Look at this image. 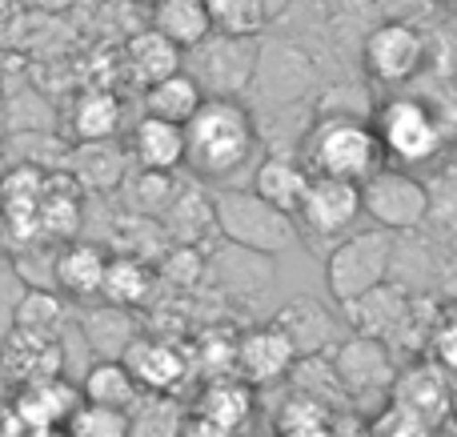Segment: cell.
Listing matches in <instances>:
<instances>
[{
    "label": "cell",
    "mask_w": 457,
    "mask_h": 437,
    "mask_svg": "<svg viewBox=\"0 0 457 437\" xmlns=\"http://www.w3.org/2000/svg\"><path fill=\"white\" fill-rule=\"evenodd\" d=\"M185 136H189L185 165L205 181L233 177L257 149V125H253L249 109L241 101H225V96H209L205 109L189 120Z\"/></svg>",
    "instance_id": "1"
},
{
    "label": "cell",
    "mask_w": 457,
    "mask_h": 437,
    "mask_svg": "<svg viewBox=\"0 0 457 437\" xmlns=\"http://www.w3.org/2000/svg\"><path fill=\"white\" fill-rule=\"evenodd\" d=\"M305 165L313 177H337V181L365 185L378 169H386L378 128L353 112H325L305 141Z\"/></svg>",
    "instance_id": "2"
},
{
    "label": "cell",
    "mask_w": 457,
    "mask_h": 437,
    "mask_svg": "<svg viewBox=\"0 0 457 437\" xmlns=\"http://www.w3.org/2000/svg\"><path fill=\"white\" fill-rule=\"evenodd\" d=\"M213 213H217V233L225 245H237L253 257H281L297 241V225L289 213L273 209L261 201L253 189H221L213 193Z\"/></svg>",
    "instance_id": "3"
},
{
    "label": "cell",
    "mask_w": 457,
    "mask_h": 437,
    "mask_svg": "<svg viewBox=\"0 0 457 437\" xmlns=\"http://www.w3.org/2000/svg\"><path fill=\"white\" fill-rule=\"evenodd\" d=\"M389 265H394V233L378 229V225L365 233H349V237H341L337 245H333V253L325 257V289H329V297L345 309L357 297L386 285Z\"/></svg>",
    "instance_id": "4"
},
{
    "label": "cell",
    "mask_w": 457,
    "mask_h": 437,
    "mask_svg": "<svg viewBox=\"0 0 457 437\" xmlns=\"http://www.w3.org/2000/svg\"><path fill=\"white\" fill-rule=\"evenodd\" d=\"M373 128H378L381 153L394 161L397 169L426 165L442 153L445 128L437 112L418 96H389L378 112H373Z\"/></svg>",
    "instance_id": "5"
},
{
    "label": "cell",
    "mask_w": 457,
    "mask_h": 437,
    "mask_svg": "<svg viewBox=\"0 0 457 437\" xmlns=\"http://www.w3.org/2000/svg\"><path fill=\"white\" fill-rule=\"evenodd\" d=\"M333 366H337V377L349 393V406H389L394 401V385L402 377V366H397L394 345L373 342V337H345V342L333 350Z\"/></svg>",
    "instance_id": "6"
},
{
    "label": "cell",
    "mask_w": 457,
    "mask_h": 437,
    "mask_svg": "<svg viewBox=\"0 0 457 437\" xmlns=\"http://www.w3.org/2000/svg\"><path fill=\"white\" fill-rule=\"evenodd\" d=\"M365 217L386 233H410L426 225L429 217V189L410 173V169H378L370 181L361 185Z\"/></svg>",
    "instance_id": "7"
},
{
    "label": "cell",
    "mask_w": 457,
    "mask_h": 437,
    "mask_svg": "<svg viewBox=\"0 0 457 437\" xmlns=\"http://www.w3.org/2000/svg\"><path fill=\"white\" fill-rule=\"evenodd\" d=\"M185 72L205 88V96H237L249 88L253 72H257V40H237V37H209L201 48L185 53Z\"/></svg>",
    "instance_id": "8"
},
{
    "label": "cell",
    "mask_w": 457,
    "mask_h": 437,
    "mask_svg": "<svg viewBox=\"0 0 457 437\" xmlns=\"http://www.w3.org/2000/svg\"><path fill=\"white\" fill-rule=\"evenodd\" d=\"M361 61L365 72L373 80H381V85H405L426 64V37L405 21H386L365 37Z\"/></svg>",
    "instance_id": "9"
},
{
    "label": "cell",
    "mask_w": 457,
    "mask_h": 437,
    "mask_svg": "<svg viewBox=\"0 0 457 437\" xmlns=\"http://www.w3.org/2000/svg\"><path fill=\"white\" fill-rule=\"evenodd\" d=\"M413 301H418V297L405 285L386 281V285H378L373 293L345 305L341 313H345V321L353 326V337H373V342H386V345H402L405 329H410V317H413Z\"/></svg>",
    "instance_id": "10"
},
{
    "label": "cell",
    "mask_w": 457,
    "mask_h": 437,
    "mask_svg": "<svg viewBox=\"0 0 457 437\" xmlns=\"http://www.w3.org/2000/svg\"><path fill=\"white\" fill-rule=\"evenodd\" d=\"M64 369V345L56 337L8 329L0 342V374L12 390H29L40 382H56Z\"/></svg>",
    "instance_id": "11"
},
{
    "label": "cell",
    "mask_w": 457,
    "mask_h": 437,
    "mask_svg": "<svg viewBox=\"0 0 457 437\" xmlns=\"http://www.w3.org/2000/svg\"><path fill=\"white\" fill-rule=\"evenodd\" d=\"M361 213H365L361 185L337 181V177H313L297 221L317 237H341V233L353 229Z\"/></svg>",
    "instance_id": "12"
},
{
    "label": "cell",
    "mask_w": 457,
    "mask_h": 437,
    "mask_svg": "<svg viewBox=\"0 0 457 437\" xmlns=\"http://www.w3.org/2000/svg\"><path fill=\"white\" fill-rule=\"evenodd\" d=\"M297 361H301L297 350H293V342L285 337V329L277 326V321L257 326L245 337H237V382H245L249 390L253 385H273V382H281V377H289Z\"/></svg>",
    "instance_id": "13"
},
{
    "label": "cell",
    "mask_w": 457,
    "mask_h": 437,
    "mask_svg": "<svg viewBox=\"0 0 457 437\" xmlns=\"http://www.w3.org/2000/svg\"><path fill=\"white\" fill-rule=\"evenodd\" d=\"M453 393H457V385L450 377L429 358H418L413 366H402V377L394 385V406L410 409L413 417H421L434 430L445 417H453Z\"/></svg>",
    "instance_id": "14"
},
{
    "label": "cell",
    "mask_w": 457,
    "mask_h": 437,
    "mask_svg": "<svg viewBox=\"0 0 457 437\" xmlns=\"http://www.w3.org/2000/svg\"><path fill=\"white\" fill-rule=\"evenodd\" d=\"M125 366L145 393H169V398H177V390H181L193 374L189 353L177 350L173 342H161V337H141V342L125 353Z\"/></svg>",
    "instance_id": "15"
},
{
    "label": "cell",
    "mask_w": 457,
    "mask_h": 437,
    "mask_svg": "<svg viewBox=\"0 0 457 437\" xmlns=\"http://www.w3.org/2000/svg\"><path fill=\"white\" fill-rule=\"evenodd\" d=\"M12 401L29 422L32 437H37L48 430H64L77 417V409L85 406V393H80V385H69L64 377H56V382L29 385V390H12Z\"/></svg>",
    "instance_id": "16"
},
{
    "label": "cell",
    "mask_w": 457,
    "mask_h": 437,
    "mask_svg": "<svg viewBox=\"0 0 457 437\" xmlns=\"http://www.w3.org/2000/svg\"><path fill=\"white\" fill-rule=\"evenodd\" d=\"M309 185H313V169L297 157H285V153H269L257 165V173H253V193L261 201H269L273 209L289 213L293 221H297L301 205H305Z\"/></svg>",
    "instance_id": "17"
},
{
    "label": "cell",
    "mask_w": 457,
    "mask_h": 437,
    "mask_svg": "<svg viewBox=\"0 0 457 437\" xmlns=\"http://www.w3.org/2000/svg\"><path fill=\"white\" fill-rule=\"evenodd\" d=\"M112 257L104 253L93 241H69V245L56 249V289L64 297H77V301H93L104 293V273H109Z\"/></svg>",
    "instance_id": "18"
},
{
    "label": "cell",
    "mask_w": 457,
    "mask_h": 437,
    "mask_svg": "<svg viewBox=\"0 0 457 437\" xmlns=\"http://www.w3.org/2000/svg\"><path fill=\"white\" fill-rule=\"evenodd\" d=\"M80 334H85L88 350L96 353V361H125V353L141 342L133 309H120V305H109V301L93 305L80 317Z\"/></svg>",
    "instance_id": "19"
},
{
    "label": "cell",
    "mask_w": 457,
    "mask_h": 437,
    "mask_svg": "<svg viewBox=\"0 0 457 437\" xmlns=\"http://www.w3.org/2000/svg\"><path fill=\"white\" fill-rule=\"evenodd\" d=\"M273 321L285 329V337L293 342L297 358H325V350H337V345H333V317L313 297H293V301H285Z\"/></svg>",
    "instance_id": "20"
},
{
    "label": "cell",
    "mask_w": 457,
    "mask_h": 437,
    "mask_svg": "<svg viewBox=\"0 0 457 437\" xmlns=\"http://www.w3.org/2000/svg\"><path fill=\"white\" fill-rule=\"evenodd\" d=\"M189 157V136L181 125L157 117H141L133 128V161L145 173H173Z\"/></svg>",
    "instance_id": "21"
},
{
    "label": "cell",
    "mask_w": 457,
    "mask_h": 437,
    "mask_svg": "<svg viewBox=\"0 0 457 437\" xmlns=\"http://www.w3.org/2000/svg\"><path fill=\"white\" fill-rule=\"evenodd\" d=\"M153 29L173 40L181 53H193L213 37V16L205 0H161L153 4Z\"/></svg>",
    "instance_id": "22"
},
{
    "label": "cell",
    "mask_w": 457,
    "mask_h": 437,
    "mask_svg": "<svg viewBox=\"0 0 457 437\" xmlns=\"http://www.w3.org/2000/svg\"><path fill=\"white\" fill-rule=\"evenodd\" d=\"M125 56H129V72H133V80L145 85V88L161 85V80L177 77V72L185 69V53L173 45V40L161 37L157 29H145V32H137V37H129Z\"/></svg>",
    "instance_id": "23"
},
{
    "label": "cell",
    "mask_w": 457,
    "mask_h": 437,
    "mask_svg": "<svg viewBox=\"0 0 457 437\" xmlns=\"http://www.w3.org/2000/svg\"><path fill=\"white\" fill-rule=\"evenodd\" d=\"M205 101H209L205 88L181 69L177 77L145 88V117H157V120H169V125L189 128V120L205 109Z\"/></svg>",
    "instance_id": "24"
},
{
    "label": "cell",
    "mask_w": 457,
    "mask_h": 437,
    "mask_svg": "<svg viewBox=\"0 0 457 437\" xmlns=\"http://www.w3.org/2000/svg\"><path fill=\"white\" fill-rule=\"evenodd\" d=\"M80 393H85L88 406L117 409V414H129V409L145 398V390L137 385V377L129 374L125 361H96L85 374V382H80Z\"/></svg>",
    "instance_id": "25"
},
{
    "label": "cell",
    "mask_w": 457,
    "mask_h": 437,
    "mask_svg": "<svg viewBox=\"0 0 457 437\" xmlns=\"http://www.w3.org/2000/svg\"><path fill=\"white\" fill-rule=\"evenodd\" d=\"M185 430H189V414L169 393H145L129 409V437H185Z\"/></svg>",
    "instance_id": "26"
},
{
    "label": "cell",
    "mask_w": 457,
    "mask_h": 437,
    "mask_svg": "<svg viewBox=\"0 0 457 437\" xmlns=\"http://www.w3.org/2000/svg\"><path fill=\"white\" fill-rule=\"evenodd\" d=\"M289 382H293V393H297V398L317 401V406L333 409V414L349 406V393H345V385H341L333 358H301L297 366H293Z\"/></svg>",
    "instance_id": "27"
},
{
    "label": "cell",
    "mask_w": 457,
    "mask_h": 437,
    "mask_svg": "<svg viewBox=\"0 0 457 437\" xmlns=\"http://www.w3.org/2000/svg\"><path fill=\"white\" fill-rule=\"evenodd\" d=\"M153 293V269L145 257H133V253H117L109 261V273H104V301L109 305H120V309H137L145 305Z\"/></svg>",
    "instance_id": "28"
},
{
    "label": "cell",
    "mask_w": 457,
    "mask_h": 437,
    "mask_svg": "<svg viewBox=\"0 0 457 437\" xmlns=\"http://www.w3.org/2000/svg\"><path fill=\"white\" fill-rule=\"evenodd\" d=\"M69 173L77 177L85 189L109 193L125 181V153H117L112 141H96V144H80L69 161Z\"/></svg>",
    "instance_id": "29"
},
{
    "label": "cell",
    "mask_w": 457,
    "mask_h": 437,
    "mask_svg": "<svg viewBox=\"0 0 457 437\" xmlns=\"http://www.w3.org/2000/svg\"><path fill=\"white\" fill-rule=\"evenodd\" d=\"M64 326H69V309L53 289H24L12 305V329L24 334H40V337H56L61 342Z\"/></svg>",
    "instance_id": "30"
},
{
    "label": "cell",
    "mask_w": 457,
    "mask_h": 437,
    "mask_svg": "<svg viewBox=\"0 0 457 437\" xmlns=\"http://www.w3.org/2000/svg\"><path fill=\"white\" fill-rule=\"evenodd\" d=\"M120 128V101L104 88H88L72 109V133L80 136V144L112 141Z\"/></svg>",
    "instance_id": "31"
},
{
    "label": "cell",
    "mask_w": 457,
    "mask_h": 437,
    "mask_svg": "<svg viewBox=\"0 0 457 437\" xmlns=\"http://www.w3.org/2000/svg\"><path fill=\"white\" fill-rule=\"evenodd\" d=\"M197 414L217 422L228 433H241V425L253 414V390L245 382H213L197 401Z\"/></svg>",
    "instance_id": "32"
},
{
    "label": "cell",
    "mask_w": 457,
    "mask_h": 437,
    "mask_svg": "<svg viewBox=\"0 0 457 437\" xmlns=\"http://www.w3.org/2000/svg\"><path fill=\"white\" fill-rule=\"evenodd\" d=\"M217 37L253 40L269 24V0H205Z\"/></svg>",
    "instance_id": "33"
},
{
    "label": "cell",
    "mask_w": 457,
    "mask_h": 437,
    "mask_svg": "<svg viewBox=\"0 0 457 437\" xmlns=\"http://www.w3.org/2000/svg\"><path fill=\"white\" fill-rule=\"evenodd\" d=\"M277 437H337V417L333 409L293 393L277 417Z\"/></svg>",
    "instance_id": "34"
},
{
    "label": "cell",
    "mask_w": 457,
    "mask_h": 437,
    "mask_svg": "<svg viewBox=\"0 0 457 437\" xmlns=\"http://www.w3.org/2000/svg\"><path fill=\"white\" fill-rule=\"evenodd\" d=\"M61 181L48 185V197L40 205V221H37V233L40 237H72L80 225V201L72 193H61L56 189Z\"/></svg>",
    "instance_id": "35"
},
{
    "label": "cell",
    "mask_w": 457,
    "mask_h": 437,
    "mask_svg": "<svg viewBox=\"0 0 457 437\" xmlns=\"http://www.w3.org/2000/svg\"><path fill=\"white\" fill-rule=\"evenodd\" d=\"M129 197H133V205L141 209V213H169L173 209V201L181 197L173 185V173H137L133 185H129Z\"/></svg>",
    "instance_id": "36"
},
{
    "label": "cell",
    "mask_w": 457,
    "mask_h": 437,
    "mask_svg": "<svg viewBox=\"0 0 457 437\" xmlns=\"http://www.w3.org/2000/svg\"><path fill=\"white\" fill-rule=\"evenodd\" d=\"M426 358L457 385V301L442 305V317H437V329H434V337H429Z\"/></svg>",
    "instance_id": "37"
},
{
    "label": "cell",
    "mask_w": 457,
    "mask_h": 437,
    "mask_svg": "<svg viewBox=\"0 0 457 437\" xmlns=\"http://www.w3.org/2000/svg\"><path fill=\"white\" fill-rule=\"evenodd\" d=\"M64 437H129V414L101 406H80L77 417L64 425Z\"/></svg>",
    "instance_id": "38"
},
{
    "label": "cell",
    "mask_w": 457,
    "mask_h": 437,
    "mask_svg": "<svg viewBox=\"0 0 457 437\" xmlns=\"http://www.w3.org/2000/svg\"><path fill=\"white\" fill-rule=\"evenodd\" d=\"M370 430H373V437H429V425L421 422V417H413L410 409L394 406V401L373 414Z\"/></svg>",
    "instance_id": "39"
},
{
    "label": "cell",
    "mask_w": 457,
    "mask_h": 437,
    "mask_svg": "<svg viewBox=\"0 0 457 437\" xmlns=\"http://www.w3.org/2000/svg\"><path fill=\"white\" fill-rule=\"evenodd\" d=\"M161 273H165L169 281H177V285H193V281L205 273V265H201V253L193 245H177L173 253L161 261Z\"/></svg>",
    "instance_id": "40"
},
{
    "label": "cell",
    "mask_w": 457,
    "mask_h": 437,
    "mask_svg": "<svg viewBox=\"0 0 457 437\" xmlns=\"http://www.w3.org/2000/svg\"><path fill=\"white\" fill-rule=\"evenodd\" d=\"M21 8H29V12H40V16H61L69 12L77 0H16Z\"/></svg>",
    "instance_id": "41"
},
{
    "label": "cell",
    "mask_w": 457,
    "mask_h": 437,
    "mask_svg": "<svg viewBox=\"0 0 457 437\" xmlns=\"http://www.w3.org/2000/svg\"><path fill=\"white\" fill-rule=\"evenodd\" d=\"M37 437H64V430H48V433H37Z\"/></svg>",
    "instance_id": "42"
},
{
    "label": "cell",
    "mask_w": 457,
    "mask_h": 437,
    "mask_svg": "<svg viewBox=\"0 0 457 437\" xmlns=\"http://www.w3.org/2000/svg\"><path fill=\"white\" fill-rule=\"evenodd\" d=\"M453 425H457V393H453Z\"/></svg>",
    "instance_id": "43"
},
{
    "label": "cell",
    "mask_w": 457,
    "mask_h": 437,
    "mask_svg": "<svg viewBox=\"0 0 457 437\" xmlns=\"http://www.w3.org/2000/svg\"><path fill=\"white\" fill-rule=\"evenodd\" d=\"M141 4H149V8H153V4H161V0H141Z\"/></svg>",
    "instance_id": "44"
},
{
    "label": "cell",
    "mask_w": 457,
    "mask_h": 437,
    "mask_svg": "<svg viewBox=\"0 0 457 437\" xmlns=\"http://www.w3.org/2000/svg\"><path fill=\"white\" fill-rule=\"evenodd\" d=\"M445 4H450V8H453V12H457V0H445Z\"/></svg>",
    "instance_id": "45"
},
{
    "label": "cell",
    "mask_w": 457,
    "mask_h": 437,
    "mask_svg": "<svg viewBox=\"0 0 457 437\" xmlns=\"http://www.w3.org/2000/svg\"><path fill=\"white\" fill-rule=\"evenodd\" d=\"M233 437H249V433H233Z\"/></svg>",
    "instance_id": "46"
},
{
    "label": "cell",
    "mask_w": 457,
    "mask_h": 437,
    "mask_svg": "<svg viewBox=\"0 0 457 437\" xmlns=\"http://www.w3.org/2000/svg\"><path fill=\"white\" fill-rule=\"evenodd\" d=\"M0 229H4V221H0Z\"/></svg>",
    "instance_id": "47"
}]
</instances>
